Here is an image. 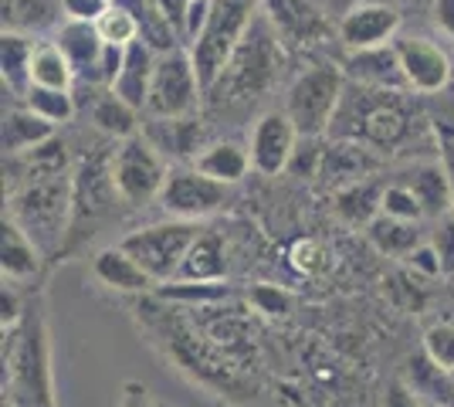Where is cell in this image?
<instances>
[{
  "label": "cell",
  "mask_w": 454,
  "mask_h": 407,
  "mask_svg": "<svg viewBox=\"0 0 454 407\" xmlns=\"http://www.w3.org/2000/svg\"><path fill=\"white\" fill-rule=\"evenodd\" d=\"M115 200H122L113 184V153L85 156L72 174V231L65 241V252H75L85 234H95L98 221L109 217Z\"/></svg>",
  "instance_id": "ba28073f"
},
{
  "label": "cell",
  "mask_w": 454,
  "mask_h": 407,
  "mask_svg": "<svg viewBox=\"0 0 454 407\" xmlns=\"http://www.w3.org/2000/svg\"><path fill=\"white\" fill-rule=\"evenodd\" d=\"M383 214L387 217H397V221H411V224H417L420 217H427L424 207H420V200H417V194L407 184H390L383 191Z\"/></svg>",
  "instance_id": "8d00e7d4"
},
{
  "label": "cell",
  "mask_w": 454,
  "mask_h": 407,
  "mask_svg": "<svg viewBox=\"0 0 454 407\" xmlns=\"http://www.w3.org/2000/svg\"><path fill=\"white\" fill-rule=\"evenodd\" d=\"M119 7H126L139 24V41L150 44L156 55H170L180 48V35L173 31V24L163 18V11L156 7V0H115Z\"/></svg>",
  "instance_id": "f1b7e54d"
},
{
  "label": "cell",
  "mask_w": 454,
  "mask_h": 407,
  "mask_svg": "<svg viewBox=\"0 0 454 407\" xmlns=\"http://www.w3.org/2000/svg\"><path fill=\"white\" fill-rule=\"evenodd\" d=\"M403 384L414 390L424 404H441L454 407V373H448L444 367H437L434 360L420 349L407 360L403 370Z\"/></svg>",
  "instance_id": "7402d4cb"
},
{
  "label": "cell",
  "mask_w": 454,
  "mask_h": 407,
  "mask_svg": "<svg viewBox=\"0 0 454 407\" xmlns=\"http://www.w3.org/2000/svg\"><path fill=\"white\" fill-rule=\"evenodd\" d=\"M92 271H95V278L113 292H146L156 286L150 275L143 271V265H139L129 252H122L119 245L102 248V252L95 254Z\"/></svg>",
  "instance_id": "44dd1931"
},
{
  "label": "cell",
  "mask_w": 454,
  "mask_h": 407,
  "mask_svg": "<svg viewBox=\"0 0 454 407\" xmlns=\"http://www.w3.org/2000/svg\"><path fill=\"white\" fill-rule=\"evenodd\" d=\"M227 200V184H217L204 176L193 167H180V170H170L167 176V187L160 194V204L163 211L176 217V221H200V217H210L214 211H221Z\"/></svg>",
  "instance_id": "8fae6325"
},
{
  "label": "cell",
  "mask_w": 454,
  "mask_h": 407,
  "mask_svg": "<svg viewBox=\"0 0 454 407\" xmlns=\"http://www.w3.org/2000/svg\"><path fill=\"white\" fill-rule=\"evenodd\" d=\"M254 306L262 312H268V316H275V312H285L288 309V295L278 289H268V286H262V289H254Z\"/></svg>",
  "instance_id": "ee69618b"
},
{
  "label": "cell",
  "mask_w": 454,
  "mask_h": 407,
  "mask_svg": "<svg viewBox=\"0 0 454 407\" xmlns=\"http://www.w3.org/2000/svg\"><path fill=\"white\" fill-rule=\"evenodd\" d=\"M262 7L285 44L305 48V44H316L333 35V27L316 0H262Z\"/></svg>",
  "instance_id": "9a60e30c"
},
{
  "label": "cell",
  "mask_w": 454,
  "mask_h": 407,
  "mask_svg": "<svg viewBox=\"0 0 454 407\" xmlns=\"http://www.w3.org/2000/svg\"><path fill=\"white\" fill-rule=\"evenodd\" d=\"M24 106L31 113H38L41 119L48 122H68L75 116V96L72 92H61V89H41V85H31L27 96H24Z\"/></svg>",
  "instance_id": "e575fe53"
},
{
  "label": "cell",
  "mask_w": 454,
  "mask_h": 407,
  "mask_svg": "<svg viewBox=\"0 0 454 407\" xmlns=\"http://www.w3.org/2000/svg\"><path fill=\"white\" fill-rule=\"evenodd\" d=\"M204 231L197 221H160V224H150V228H136L129 231L119 248L129 252L143 265V271L150 275L156 286H170L176 278V271L187 258L190 245L197 241V234Z\"/></svg>",
  "instance_id": "52a82bcc"
},
{
  "label": "cell",
  "mask_w": 454,
  "mask_h": 407,
  "mask_svg": "<svg viewBox=\"0 0 454 407\" xmlns=\"http://www.w3.org/2000/svg\"><path fill=\"white\" fill-rule=\"evenodd\" d=\"M119 407H163L156 397H153L150 390L143 387V384H136L129 380L126 387H122V397H119Z\"/></svg>",
  "instance_id": "f6af8a7d"
},
{
  "label": "cell",
  "mask_w": 454,
  "mask_h": 407,
  "mask_svg": "<svg viewBox=\"0 0 454 407\" xmlns=\"http://www.w3.org/2000/svg\"><path fill=\"white\" fill-rule=\"evenodd\" d=\"M153 126L146 129V139L160 156H173V160H197L204 150V129L197 126V119H150Z\"/></svg>",
  "instance_id": "ffe728a7"
},
{
  "label": "cell",
  "mask_w": 454,
  "mask_h": 407,
  "mask_svg": "<svg viewBox=\"0 0 454 407\" xmlns=\"http://www.w3.org/2000/svg\"><path fill=\"white\" fill-rule=\"evenodd\" d=\"M35 41L27 35H14V31H4L0 38V65H4V89L11 96H27L31 89V59H35Z\"/></svg>",
  "instance_id": "f546056e"
},
{
  "label": "cell",
  "mask_w": 454,
  "mask_h": 407,
  "mask_svg": "<svg viewBox=\"0 0 454 407\" xmlns=\"http://www.w3.org/2000/svg\"><path fill=\"white\" fill-rule=\"evenodd\" d=\"M295 146H299V133L292 126V119L285 116V109H271L265 116L254 122V133H251V167L258 174L275 176L288 170L292 156H295Z\"/></svg>",
  "instance_id": "5bb4252c"
},
{
  "label": "cell",
  "mask_w": 454,
  "mask_h": 407,
  "mask_svg": "<svg viewBox=\"0 0 454 407\" xmlns=\"http://www.w3.org/2000/svg\"><path fill=\"white\" fill-rule=\"evenodd\" d=\"M366 238H370L383 254H397V258H407L417 245H424L417 224H411V221H397V217H387V214H380L377 221L366 228Z\"/></svg>",
  "instance_id": "836d02e7"
},
{
  "label": "cell",
  "mask_w": 454,
  "mask_h": 407,
  "mask_svg": "<svg viewBox=\"0 0 454 407\" xmlns=\"http://www.w3.org/2000/svg\"><path fill=\"white\" fill-rule=\"evenodd\" d=\"M4 217H11L44 258H61L72 231V176H41L20 184L7 194Z\"/></svg>",
  "instance_id": "3957f363"
},
{
  "label": "cell",
  "mask_w": 454,
  "mask_h": 407,
  "mask_svg": "<svg viewBox=\"0 0 454 407\" xmlns=\"http://www.w3.org/2000/svg\"><path fill=\"white\" fill-rule=\"evenodd\" d=\"M383 407H424V401L417 397L414 390L407 387L403 380H394L387 387V397H383Z\"/></svg>",
  "instance_id": "7bdbcfd3"
},
{
  "label": "cell",
  "mask_w": 454,
  "mask_h": 407,
  "mask_svg": "<svg viewBox=\"0 0 454 407\" xmlns=\"http://www.w3.org/2000/svg\"><path fill=\"white\" fill-rule=\"evenodd\" d=\"M41 248L20 231L11 217H4V252H0V269H4V282H27L35 278L41 269Z\"/></svg>",
  "instance_id": "d4e9b609"
},
{
  "label": "cell",
  "mask_w": 454,
  "mask_h": 407,
  "mask_svg": "<svg viewBox=\"0 0 454 407\" xmlns=\"http://www.w3.org/2000/svg\"><path fill=\"white\" fill-rule=\"evenodd\" d=\"M193 170H200L204 176L217 180V184H238L245 180V174L251 170V150L238 139H221V143H210L204 146L197 160H193Z\"/></svg>",
  "instance_id": "603a6c76"
},
{
  "label": "cell",
  "mask_w": 454,
  "mask_h": 407,
  "mask_svg": "<svg viewBox=\"0 0 454 407\" xmlns=\"http://www.w3.org/2000/svg\"><path fill=\"white\" fill-rule=\"evenodd\" d=\"M356 4H360V0H356Z\"/></svg>",
  "instance_id": "681fc988"
},
{
  "label": "cell",
  "mask_w": 454,
  "mask_h": 407,
  "mask_svg": "<svg viewBox=\"0 0 454 407\" xmlns=\"http://www.w3.org/2000/svg\"><path fill=\"white\" fill-rule=\"evenodd\" d=\"M156 51H153L150 44H143V41H136L126 48V61H122V72L119 78L113 82L115 96L122 98V102H129L136 113H143L146 109V102H150V85H153V72H156Z\"/></svg>",
  "instance_id": "d6986e66"
},
{
  "label": "cell",
  "mask_w": 454,
  "mask_h": 407,
  "mask_svg": "<svg viewBox=\"0 0 454 407\" xmlns=\"http://www.w3.org/2000/svg\"><path fill=\"white\" fill-rule=\"evenodd\" d=\"M380 167L377 150L363 146V143H353V139H333L325 143L322 150V167L319 176L325 184H336V187H349V184H360Z\"/></svg>",
  "instance_id": "e0dca14e"
},
{
  "label": "cell",
  "mask_w": 454,
  "mask_h": 407,
  "mask_svg": "<svg viewBox=\"0 0 454 407\" xmlns=\"http://www.w3.org/2000/svg\"><path fill=\"white\" fill-rule=\"evenodd\" d=\"M95 31H98V38L106 41V44H115V48H129L139 41V24L136 18L126 11V7H119L113 4L102 18L95 20Z\"/></svg>",
  "instance_id": "d590c367"
},
{
  "label": "cell",
  "mask_w": 454,
  "mask_h": 407,
  "mask_svg": "<svg viewBox=\"0 0 454 407\" xmlns=\"http://www.w3.org/2000/svg\"><path fill=\"white\" fill-rule=\"evenodd\" d=\"M65 4V20H85V24H95L102 18L115 0H61Z\"/></svg>",
  "instance_id": "ab89813d"
},
{
  "label": "cell",
  "mask_w": 454,
  "mask_h": 407,
  "mask_svg": "<svg viewBox=\"0 0 454 407\" xmlns=\"http://www.w3.org/2000/svg\"><path fill=\"white\" fill-rule=\"evenodd\" d=\"M55 139V122L41 119L38 113L24 109H11L4 116V156H20L27 150H35L41 143Z\"/></svg>",
  "instance_id": "83f0119b"
},
{
  "label": "cell",
  "mask_w": 454,
  "mask_h": 407,
  "mask_svg": "<svg viewBox=\"0 0 454 407\" xmlns=\"http://www.w3.org/2000/svg\"><path fill=\"white\" fill-rule=\"evenodd\" d=\"M4 394L14 407H55L51 387V353H48V330L41 309L27 306L24 319L11 333H4Z\"/></svg>",
  "instance_id": "7a4b0ae2"
},
{
  "label": "cell",
  "mask_w": 454,
  "mask_h": 407,
  "mask_svg": "<svg viewBox=\"0 0 454 407\" xmlns=\"http://www.w3.org/2000/svg\"><path fill=\"white\" fill-rule=\"evenodd\" d=\"M31 85L61 89V92H72V89H75V68H72V61L65 59V51L58 48L55 41H41L38 48H35V59H31Z\"/></svg>",
  "instance_id": "1f68e13d"
},
{
  "label": "cell",
  "mask_w": 454,
  "mask_h": 407,
  "mask_svg": "<svg viewBox=\"0 0 454 407\" xmlns=\"http://www.w3.org/2000/svg\"><path fill=\"white\" fill-rule=\"evenodd\" d=\"M190 4H193V0H156V7H160V11H163V18L173 24V31L180 35V41H184V31H187Z\"/></svg>",
  "instance_id": "b9f144b4"
},
{
  "label": "cell",
  "mask_w": 454,
  "mask_h": 407,
  "mask_svg": "<svg viewBox=\"0 0 454 407\" xmlns=\"http://www.w3.org/2000/svg\"><path fill=\"white\" fill-rule=\"evenodd\" d=\"M424 407H441V404H424Z\"/></svg>",
  "instance_id": "c3c4849f"
},
{
  "label": "cell",
  "mask_w": 454,
  "mask_h": 407,
  "mask_svg": "<svg viewBox=\"0 0 454 407\" xmlns=\"http://www.w3.org/2000/svg\"><path fill=\"white\" fill-rule=\"evenodd\" d=\"M227 271V258H224V238L217 231H204L197 234V241L190 245L184 265L176 271L173 282H221Z\"/></svg>",
  "instance_id": "cb8c5ba5"
},
{
  "label": "cell",
  "mask_w": 454,
  "mask_h": 407,
  "mask_svg": "<svg viewBox=\"0 0 454 407\" xmlns=\"http://www.w3.org/2000/svg\"><path fill=\"white\" fill-rule=\"evenodd\" d=\"M200 96H204V85H200V78H197V68H193L190 51L176 48L170 55H160V59H156L150 102H146V113H150L153 119L193 116V109L200 106Z\"/></svg>",
  "instance_id": "30bf717a"
},
{
  "label": "cell",
  "mask_w": 454,
  "mask_h": 407,
  "mask_svg": "<svg viewBox=\"0 0 454 407\" xmlns=\"http://www.w3.org/2000/svg\"><path fill=\"white\" fill-rule=\"evenodd\" d=\"M342 72H346L349 82H356L363 89H377V92H411L394 44H380V48H366V51H346Z\"/></svg>",
  "instance_id": "2e32d148"
},
{
  "label": "cell",
  "mask_w": 454,
  "mask_h": 407,
  "mask_svg": "<svg viewBox=\"0 0 454 407\" xmlns=\"http://www.w3.org/2000/svg\"><path fill=\"white\" fill-rule=\"evenodd\" d=\"M258 11H262V0H210L207 27L190 44V59H193L197 78L204 85V96L214 89V82L224 75L227 61L238 51V44L247 35Z\"/></svg>",
  "instance_id": "5b68a950"
},
{
  "label": "cell",
  "mask_w": 454,
  "mask_h": 407,
  "mask_svg": "<svg viewBox=\"0 0 454 407\" xmlns=\"http://www.w3.org/2000/svg\"><path fill=\"white\" fill-rule=\"evenodd\" d=\"M65 4L61 0H4V31L31 35L65 24Z\"/></svg>",
  "instance_id": "4316f807"
},
{
  "label": "cell",
  "mask_w": 454,
  "mask_h": 407,
  "mask_svg": "<svg viewBox=\"0 0 454 407\" xmlns=\"http://www.w3.org/2000/svg\"><path fill=\"white\" fill-rule=\"evenodd\" d=\"M167 176L170 170L146 136L122 139V146L113 150V184L122 204H129V207H146L150 200H160Z\"/></svg>",
  "instance_id": "9c48e42d"
},
{
  "label": "cell",
  "mask_w": 454,
  "mask_h": 407,
  "mask_svg": "<svg viewBox=\"0 0 454 407\" xmlns=\"http://www.w3.org/2000/svg\"><path fill=\"white\" fill-rule=\"evenodd\" d=\"M407 265L414 271H420V275H427V278H434V275H444V269H441V258H437V252L431 248V241H424V245H417L414 252L403 258Z\"/></svg>",
  "instance_id": "60d3db41"
},
{
  "label": "cell",
  "mask_w": 454,
  "mask_h": 407,
  "mask_svg": "<svg viewBox=\"0 0 454 407\" xmlns=\"http://www.w3.org/2000/svg\"><path fill=\"white\" fill-rule=\"evenodd\" d=\"M285 68V41L278 38L275 24L268 20L265 7L254 14L247 35L241 38L238 51L227 61L224 75L214 82L207 96L217 102H245V98H262L282 78Z\"/></svg>",
  "instance_id": "277c9868"
},
{
  "label": "cell",
  "mask_w": 454,
  "mask_h": 407,
  "mask_svg": "<svg viewBox=\"0 0 454 407\" xmlns=\"http://www.w3.org/2000/svg\"><path fill=\"white\" fill-rule=\"evenodd\" d=\"M383 191L377 180H360V184H349L336 194V211L342 221H349L353 228H370L383 214Z\"/></svg>",
  "instance_id": "4dcf8cb0"
},
{
  "label": "cell",
  "mask_w": 454,
  "mask_h": 407,
  "mask_svg": "<svg viewBox=\"0 0 454 407\" xmlns=\"http://www.w3.org/2000/svg\"><path fill=\"white\" fill-rule=\"evenodd\" d=\"M92 126L113 139H133L139 136V113L115 92H102L92 106Z\"/></svg>",
  "instance_id": "d6a6232c"
},
{
  "label": "cell",
  "mask_w": 454,
  "mask_h": 407,
  "mask_svg": "<svg viewBox=\"0 0 454 407\" xmlns=\"http://www.w3.org/2000/svg\"><path fill=\"white\" fill-rule=\"evenodd\" d=\"M333 139H353L377 153H394L414 136V116L403 92H377L346 82L340 113L333 119Z\"/></svg>",
  "instance_id": "6da1fadb"
},
{
  "label": "cell",
  "mask_w": 454,
  "mask_h": 407,
  "mask_svg": "<svg viewBox=\"0 0 454 407\" xmlns=\"http://www.w3.org/2000/svg\"><path fill=\"white\" fill-rule=\"evenodd\" d=\"M342 92H346V72L336 65H316L288 85L282 109L292 119L299 139H319L333 129Z\"/></svg>",
  "instance_id": "8992f818"
},
{
  "label": "cell",
  "mask_w": 454,
  "mask_h": 407,
  "mask_svg": "<svg viewBox=\"0 0 454 407\" xmlns=\"http://www.w3.org/2000/svg\"><path fill=\"white\" fill-rule=\"evenodd\" d=\"M441 163H444V170H448V180H451V211H454V143L444 146V156H441Z\"/></svg>",
  "instance_id": "7dc6e473"
},
{
  "label": "cell",
  "mask_w": 454,
  "mask_h": 407,
  "mask_svg": "<svg viewBox=\"0 0 454 407\" xmlns=\"http://www.w3.org/2000/svg\"><path fill=\"white\" fill-rule=\"evenodd\" d=\"M431 248H434L437 258H441L444 275H454V211L444 214L434 224V231H431Z\"/></svg>",
  "instance_id": "f35d334b"
},
{
  "label": "cell",
  "mask_w": 454,
  "mask_h": 407,
  "mask_svg": "<svg viewBox=\"0 0 454 407\" xmlns=\"http://www.w3.org/2000/svg\"><path fill=\"white\" fill-rule=\"evenodd\" d=\"M394 48H397L411 92L434 96V92H441V89L451 85L454 68H451L448 51H444L441 44L420 38V35H400V38L394 41Z\"/></svg>",
  "instance_id": "4fadbf2b"
},
{
  "label": "cell",
  "mask_w": 454,
  "mask_h": 407,
  "mask_svg": "<svg viewBox=\"0 0 454 407\" xmlns=\"http://www.w3.org/2000/svg\"><path fill=\"white\" fill-rule=\"evenodd\" d=\"M55 44L65 51V59L72 61L75 78H85L98 85V65H102V51H106V41L98 38L95 24L85 20H65L55 31Z\"/></svg>",
  "instance_id": "ac0fdd59"
},
{
  "label": "cell",
  "mask_w": 454,
  "mask_h": 407,
  "mask_svg": "<svg viewBox=\"0 0 454 407\" xmlns=\"http://www.w3.org/2000/svg\"><path fill=\"white\" fill-rule=\"evenodd\" d=\"M400 31V14L383 0H360L349 4L336 24V38L346 51H366L380 44H394Z\"/></svg>",
  "instance_id": "7c38bea8"
},
{
  "label": "cell",
  "mask_w": 454,
  "mask_h": 407,
  "mask_svg": "<svg viewBox=\"0 0 454 407\" xmlns=\"http://www.w3.org/2000/svg\"><path fill=\"white\" fill-rule=\"evenodd\" d=\"M434 24L454 41V0H434Z\"/></svg>",
  "instance_id": "bcb514c9"
},
{
  "label": "cell",
  "mask_w": 454,
  "mask_h": 407,
  "mask_svg": "<svg viewBox=\"0 0 454 407\" xmlns=\"http://www.w3.org/2000/svg\"><path fill=\"white\" fill-rule=\"evenodd\" d=\"M400 184H407V187L414 191L427 217L441 221L444 214H451V180H448L444 163H424V167H414V170L407 174V180H400Z\"/></svg>",
  "instance_id": "484cf974"
},
{
  "label": "cell",
  "mask_w": 454,
  "mask_h": 407,
  "mask_svg": "<svg viewBox=\"0 0 454 407\" xmlns=\"http://www.w3.org/2000/svg\"><path fill=\"white\" fill-rule=\"evenodd\" d=\"M424 353L434 360L437 367L454 373V323H434L424 333Z\"/></svg>",
  "instance_id": "74e56055"
}]
</instances>
